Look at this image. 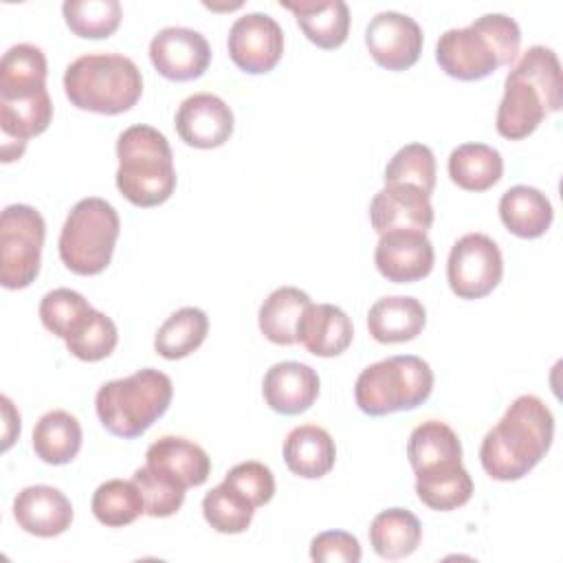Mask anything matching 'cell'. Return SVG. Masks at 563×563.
<instances>
[{
  "label": "cell",
  "instance_id": "1",
  "mask_svg": "<svg viewBox=\"0 0 563 563\" xmlns=\"http://www.w3.org/2000/svg\"><path fill=\"white\" fill-rule=\"evenodd\" d=\"M552 438L554 416L550 407L539 396L523 394L484 435L479 446L482 468L497 482L521 479L545 457Z\"/></svg>",
  "mask_w": 563,
  "mask_h": 563
},
{
  "label": "cell",
  "instance_id": "2",
  "mask_svg": "<svg viewBox=\"0 0 563 563\" xmlns=\"http://www.w3.org/2000/svg\"><path fill=\"white\" fill-rule=\"evenodd\" d=\"M561 103L563 81L559 57L552 48L534 44L506 75L495 128L499 136L521 141L530 136L550 112H559Z\"/></svg>",
  "mask_w": 563,
  "mask_h": 563
},
{
  "label": "cell",
  "instance_id": "3",
  "mask_svg": "<svg viewBox=\"0 0 563 563\" xmlns=\"http://www.w3.org/2000/svg\"><path fill=\"white\" fill-rule=\"evenodd\" d=\"M521 44L519 24L506 13H484L468 26L449 29L438 37L435 62L462 81H477L515 62Z\"/></svg>",
  "mask_w": 563,
  "mask_h": 563
},
{
  "label": "cell",
  "instance_id": "4",
  "mask_svg": "<svg viewBox=\"0 0 563 563\" xmlns=\"http://www.w3.org/2000/svg\"><path fill=\"white\" fill-rule=\"evenodd\" d=\"M117 189L134 207H158L176 189L174 154L163 132L136 123L117 139Z\"/></svg>",
  "mask_w": 563,
  "mask_h": 563
},
{
  "label": "cell",
  "instance_id": "5",
  "mask_svg": "<svg viewBox=\"0 0 563 563\" xmlns=\"http://www.w3.org/2000/svg\"><path fill=\"white\" fill-rule=\"evenodd\" d=\"M64 92L79 110L121 114L141 99L143 75L125 55L86 53L66 66Z\"/></svg>",
  "mask_w": 563,
  "mask_h": 563
},
{
  "label": "cell",
  "instance_id": "6",
  "mask_svg": "<svg viewBox=\"0 0 563 563\" xmlns=\"http://www.w3.org/2000/svg\"><path fill=\"white\" fill-rule=\"evenodd\" d=\"M172 396V378L161 369L143 367L125 378L103 383L95 396V409L108 433L132 440L167 411Z\"/></svg>",
  "mask_w": 563,
  "mask_h": 563
},
{
  "label": "cell",
  "instance_id": "7",
  "mask_svg": "<svg viewBox=\"0 0 563 563\" xmlns=\"http://www.w3.org/2000/svg\"><path fill=\"white\" fill-rule=\"evenodd\" d=\"M433 391V372L416 354H398L367 365L354 385V400L367 416L411 411Z\"/></svg>",
  "mask_w": 563,
  "mask_h": 563
},
{
  "label": "cell",
  "instance_id": "8",
  "mask_svg": "<svg viewBox=\"0 0 563 563\" xmlns=\"http://www.w3.org/2000/svg\"><path fill=\"white\" fill-rule=\"evenodd\" d=\"M117 209L97 196L81 198L66 216L59 233V257L75 275H99L108 268L119 240Z\"/></svg>",
  "mask_w": 563,
  "mask_h": 563
},
{
  "label": "cell",
  "instance_id": "9",
  "mask_svg": "<svg viewBox=\"0 0 563 563\" xmlns=\"http://www.w3.org/2000/svg\"><path fill=\"white\" fill-rule=\"evenodd\" d=\"M46 224L31 205H9L0 216V282L9 290L35 282L42 262Z\"/></svg>",
  "mask_w": 563,
  "mask_h": 563
},
{
  "label": "cell",
  "instance_id": "10",
  "mask_svg": "<svg viewBox=\"0 0 563 563\" xmlns=\"http://www.w3.org/2000/svg\"><path fill=\"white\" fill-rule=\"evenodd\" d=\"M504 275V257L486 233H466L451 246L446 279L460 299H482L497 288Z\"/></svg>",
  "mask_w": 563,
  "mask_h": 563
},
{
  "label": "cell",
  "instance_id": "11",
  "mask_svg": "<svg viewBox=\"0 0 563 563\" xmlns=\"http://www.w3.org/2000/svg\"><path fill=\"white\" fill-rule=\"evenodd\" d=\"M227 48L240 70L262 75L273 70L282 59L284 31L268 13H246L231 24Z\"/></svg>",
  "mask_w": 563,
  "mask_h": 563
},
{
  "label": "cell",
  "instance_id": "12",
  "mask_svg": "<svg viewBox=\"0 0 563 563\" xmlns=\"http://www.w3.org/2000/svg\"><path fill=\"white\" fill-rule=\"evenodd\" d=\"M365 46L378 66L407 70L422 53V29L407 13L380 11L365 29Z\"/></svg>",
  "mask_w": 563,
  "mask_h": 563
},
{
  "label": "cell",
  "instance_id": "13",
  "mask_svg": "<svg viewBox=\"0 0 563 563\" xmlns=\"http://www.w3.org/2000/svg\"><path fill=\"white\" fill-rule=\"evenodd\" d=\"M154 68L172 81H191L211 64V48L202 33L187 26H165L150 42Z\"/></svg>",
  "mask_w": 563,
  "mask_h": 563
},
{
  "label": "cell",
  "instance_id": "14",
  "mask_svg": "<svg viewBox=\"0 0 563 563\" xmlns=\"http://www.w3.org/2000/svg\"><path fill=\"white\" fill-rule=\"evenodd\" d=\"M433 244L422 231L394 229L380 233L374 251L378 273L394 284H411L424 279L433 268Z\"/></svg>",
  "mask_w": 563,
  "mask_h": 563
},
{
  "label": "cell",
  "instance_id": "15",
  "mask_svg": "<svg viewBox=\"0 0 563 563\" xmlns=\"http://www.w3.org/2000/svg\"><path fill=\"white\" fill-rule=\"evenodd\" d=\"M180 141L198 150H213L233 134V112L229 103L211 92H196L180 101L174 117Z\"/></svg>",
  "mask_w": 563,
  "mask_h": 563
},
{
  "label": "cell",
  "instance_id": "16",
  "mask_svg": "<svg viewBox=\"0 0 563 563\" xmlns=\"http://www.w3.org/2000/svg\"><path fill=\"white\" fill-rule=\"evenodd\" d=\"M433 205L429 194L413 185H385L369 202V222L376 233L409 229L427 233L433 224Z\"/></svg>",
  "mask_w": 563,
  "mask_h": 563
},
{
  "label": "cell",
  "instance_id": "17",
  "mask_svg": "<svg viewBox=\"0 0 563 563\" xmlns=\"http://www.w3.org/2000/svg\"><path fill=\"white\" fill-rule=\"evenodd\" d=\"M13 519L24 532L51 539L70 528L73 504L55 486H26L13 499Z\"/></svg>",
  "mask_w": 563,
  "mask_h": 563
},
{
  "label": "cell",
  "instance_id": "18",
  "mask_svg": "<svg viewBox=\"0 0 563 563\" xmlns=\"http://www.w3.org/2000/svg\"><path fill=\"white\" fill-rule=\"evenodd\" d=\"M319 374L299 361L271 365L262 380L266 405L282 416H297L310 409L319 396Z\"/></svg>",
  "mask_w": 563,
  "mask_h": 563
},
{
  "label": "cell",
  "instance_id": "19",
  "mask_svg": "<svg viewBox=\"0 0 563 563\" xmlns=\"http://www.w3.org/2000/svg\"><path fill=\"white\" fill-rule=\"evenodd\" d=\"M145 464L185 488L202 486L211 473L207 451L180 435H163L152 442L145 451Z\"/></svg>",
  "mask_w": 563,
  "mask_h": 563
},
{
  "label": "cell",
  "instance_id": "20",
  "mask_svg": "<svg viewBox=\"0 0 563 563\" xmlns=\"http://www.w3.org/2000/svg\"><path fill=\"white\" fill-rule=\"evenodd\" d=\"M352 336L354 328L350 317L334 303H310L297 325V343L321 358L343 354Z\"/></svg>",
  "mask_w": 563,
  "mask_h": 563
},
{
  "label": "cell",
  "instance_id": "21",
  "mask_svg": "<svg viewBox=\"0 0 563 563\" xmlns=\"http://www.w3.org/2000/svg\"><path fill=\"white\" fill-rule=\"evenodd\" d=\"M292 11L303 35L319 48H339L350 33V9L343 0H282Z\"/></svg>",
  "mask_w": 563,
  "mask_h": 563
},
{
  "label": "cell",
  "instance_id": "22",
  "mask_svg": "<svg viewBox=\"0 0 563 563\" xmlns=\"http://www.w3.org/2000/svg\"><path fill=\"white\" fill-rule=\"evenodd\" d=\"M427 323V310L416 297H380L367 312V330L378 343H405L416 339Z\"/></svg>",
  "mask_w": 563,
  "mask_h": 563
},
{
  "label": "cell",
  "instance_id": "23",
  "mask_svg": "<svg viewBox=\"0 0 563 563\" xmlns=\"http://www.w3.org/2000/svg\"><path fill=\"white\" fill-rule=\"evenodd\" d=\"M336 460L332 435L317 424H299L284 440V462L290 473L319 479L328 475Z\"/></svg>",
  "mask_w": 563,
  "mask_h": 563
},
{
  "label": "cell",
  "instance_id": "24",
  "mask_svg": "<svg viewBox=\"0 0 563 563\" xmlns=\"http://www.w3.org/2000/svg\"><path fill=\"white\" fill-rule=\"evenodd\" d=\"M499 218L512 235L534 240L550 229L554 211L543 191L530 185H515L499 198Z\"/></svg>",
  "mask_w": 563,
  "mask_h": 563
},
{
  "label": "cell",
  "instance_id": "25",
  "mask_svg": "<svg viewBox=\"0 0 563 563\" xmlns=\"http://www.w3.org/2000/svg\"><path fill=\"white\" fill-rule=\"evenodd\" d=\"M407 457L413 473L435 471L462 462V442L457 433L440 420L418 424L407 442Z\"/></svg>",
  "mask_w": 563,
  "mask_h": 563
},
{
  "label": "cell",
  "instance_id": "26",
  "mask_svg": "<svg viewBox=\"0 0 563 563\" xmlns=\"http://www.w3.org/2000/svg\"><path fill=\"white\" fill-rule=\"evenodd\" d=\"M48 64L40 46L15 44L0 59V97L15 99L46 90Z\"/></svg>",
  "mask_w": 563,
  "mask_h": 563
},
{
  "label": "cell",
  "instance_id": "27",
  "mask_svg": "<svg viewBox=\"0 0 563 563\" xmlns=\"http://www.w3.org/2000/svg\"><path fill=\"white\" fill-rule=\"evenodd\" d=\"M81 440L84 435L79 420L64 409L46 411L33 429L35 455L53 466L73 462L81 449Z\"/></svg>",
  "mask_w": 563,
  "mask_h": 563
},
{
  "label": "cell",
  "instance_id": "28",
  "mask_svg": "<svg viewBox=\"0 0 563 563\" xmlns=\"http://www.w3.org/2000/svg\"><path fill=\"white\" fill-rule=\"evenodd\" d=\"M422 539L418 517L407 508L380 510L369 523V543L380 559L398 561L416 552Z\"/></svg>",
  "mask_w": 563,
  "mask_h": 563
},
{
  "label": "cell",
  "instance_id": "29",
  "mask_svg": "<svg viewBox=\"0 0 563 563\" xmlns=\"http://www.w3.org/2000/svg\"><path fill=\"white\" fill-rule=\"evenodd\" d=\"M310 303L308 292L295 286L275 288L260 306L257 323L262 334L275 345L297 343V325Z\"/></svg>",
  "mask_w": 563,
  "mask_h": 563
},
{
  "label": "cell",
  "instance_id": "30",
  "mask_svg": "<svg viewBox=\"0 0 563 563\" xmlns=\"http://www.w3.org/2000/svg\"><path fill=\"white\" fill-rule=\"evenodd\" d=\"M449 176L464 191H486L504 174L501 154L486 143H462L449 154Z\"/></svg>",
  "mask_w": 563,
  "mask_h": 563
},
{
  "label": "cell",
  "instance_id": "31",
  "mask_svg": "<svg viewBox=\"0 0 563 563\" xmlns=\"http://www.w3.org/2000/svg\"><path fill=\"white\" fill-rule=\"evenodd\" d=\"M95 312L88 299L70 288L48 290L40 301L42 325L64 339V343L75 341L90 325Z\"/></svg>",
  "mask_w": 563,
  "mask_h": 563
},
{
  "label": "cell",
  "instance_id": "32",
  "mask_svg": "<svg viewBox=\"0 0 563 563\" xmlns=\"http://www.w3.org/2000/svg\"><path fill=\"white\" fill-rule=\"evenodd\" d=\"M209 332V319L200 308L185 306L172 312L154 336V350L167 361H178L196 352Z\"/></svg>",
  "mask_w": 563,
  "mask_h": 563
},
{
  "label": "cell",
  "instance_id": "33",
  "mask_svg": "<svg viewBox=\"0 0 563 563\" xmlns=\"http://www.w3.org/2000/svg\"><path fill=\"white\" fill-rule=\"evenodd\" d=\"M416 495L431 510H455L473 497V479L462 462L416 473Z\"/></svg>",
  "mask_w": 563,
  "mask_h": 563
},
{
  "label": "cell",
  "instance_id": "34",
  "mask_svg": "<svg viewBox=\"0 0 563 563\" xmlns=\"http://www.w3.org/2000/svg\"><path fill=\"white\" fill-rule=\"evenodd\" d=\"M51 119L53 101L48 90L15 99L0 97V128L9 141L26 143L29 139L42 134L48 128Z\"/></svg>",
  "mask_w": 563,
  "mask_h": 563
},
{
  "label": "cell",
  "instance_id": "35",
  "mask_svg": "<svg viewBox=\"0 0 563 563\" xmlns=\"http://www.w3.org/2000/svg\"><path fill=\"white\" fill-rule=\"evenodd\" d=\"M92 515L108 528H123L145 512L143 495L134 479H108L97 486L90 501Z\"/></svg>",
  "mask_w": 563,
  "mask_h": 563
},
{
  "label": "cell",
  "instance_id": "36",
  "mask_svg": "<svg viewBox=\"0 0 563 563\" xmlns=\"http://www.w3.org/2000/svg\"><path fill=\"white\" fill-rule=\"evenodd\" d=\"M202 515L216 532L240 534L251 526L255 506L242 493L222 482L202 497Z\"/></svg>",
  "mask_w": 563,
  "mask_h": 563
},
{
  "label": "cell",
  "instance_id": "37",
  "mask_svg": "<svg viewBox=\"0 0 563 563\" xmlns=\"http://www.w3.org/2000/svg\"><path fill=\"white\" fill-rule=\"evenodd\" d=\"M66 26L88 40L110 37L123 18L119 0H66L62 4Z\"/></svg>",
  "mask_w": 563,
  "mask_h": 563
},
{
  "label": "cell",
  "instance_id": "38",
  "mask_svg": "<svg viewBox=\"0 0 563 563\" xmlns=\"http://www.w3.org/2000/svg\"><path fill=\"white\" fill-rule=\"evenodd\" d=\"M385 185H413L431 196L435 187V156L422 143L402 145L385 167Z\"/></svg>",
  "mask_w": 563,
  "mask_h": 563
},
{
  "label": "cell",
  "instance_id": "39",
  "mask_svg": "<svg viewBox=\"0 0 563 563\" xmlns=\"http://www.w3.org/2000/svg\"><path fill=\"white\" fill-rule=\"evenodd\" d=\"M134 484L139 486L145 504V515L150 517H172L180 510L185 501V486L176 484L167 475L150 468L147 464L136 468L132 475Z\"/></svg>",
  "mask_w": 563,
  "mask_h": 563
},
{
  "label": "cell",
  "instance_id": "40",
  "mask_svg": "<svg viewBox=\"0 0 563 563\" xmlns=\"http://www.w3.org/2000/svg\"><path fill=\"white\" fill-rule=\"evenodd\" d=\"M119 343V332L114 321L103 314V312H95L90 325L70 343H66V350L77 356L79 361H88V363H97L106 356H110L114 352Z\"/></svg>",
  "mask_w": 563,
  "mask_h": 563
},
{
  "label": "cell",
  "instance_id": "41",
  "mask_svg": "<svg viewBox=\"0 0 563 563\" xmlns=\"http://www.w3.org/2000/svg\"><path fill=\"white\" fill-rule=\"evenodd\" d=\"M222 482H227L231 488L242 493L255 508L266 506L275 495V475H273V471L266 464L255 462V460L235 464L224 475Z\"/></svg>",
  "mask_w": 563,
  "mask_h": 563
},
{
  "label": "cell",
  "instance_id": "42",
  "mask_svg": "<svg viewBox=\"0 0 563 563\" xmlns=\"http://www.w3.org/2000/svg\"><path fill=\"white\" fill-rule=\"evenodd\" d=\"M310 559L317 563H358V539L345 530H325L310 541Z\"/></svg>",
  "mask_w": 563,
  "mask_h": 563
}]
</instances>
